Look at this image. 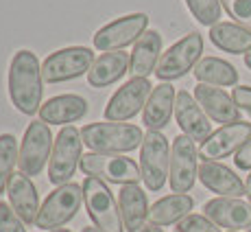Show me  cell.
<instances>
[{"label": "cell", "mask_w": 251, "mask_h": 232, "mask_svg": "<svg viewBox=\"0 0 251 232\" xmlns=\"http://www.w3.org/2000/svg\"><path fill=\"white\" fill-rule=\"evenodd\" d=\"M247 232H251V228H249V230H247Z\"/></svg>", "instance_id": "41"}, {"label": "cell", "mask_w": 251, "mask_h": 232, "mask_svg": "<svg viewBox=\"0 0 251 232\" xmlns=\"http://www.w3.org/2000/svg\"><path fill=\"white\" fill-rule=\"evenodd\" d=\"M234 164L240 171H251V140H247V145L234 156Z\"/></svg>", "instance_id": "34"}, {"label": "cell", "mask_w": 251, "mask_h": 232, "mask_svg": "<svg viewBox=\"0 0 251 232\" xmlns=\"http://www.w3.org/2000/svg\"><path fill=\"white\" fill-rule=\"evenodd\" d=\"M245 66H247V68L251 70V51L247 53V55H245Z\"/></svg>", "instance_id": "38"}, {"label": "cell", "mask_w": 251, "mask_h": 232, "mask_svg": "<svg viewBox=\"0 0 251 232\" xmlns=\"http://www.w3.org/2000/svg\"><path fill=\"white\" fill-rule=\"evenodd\" d=\"M177 230L179 232H221V228L210 221L205 215H199V212H190L188 217L177 224Z\"/></svg>", "instance_id": "31"}, {"label": "cell", "mask_w": 251, "mask_h": 232, "mask_svg": "<svg viewBox=\"0 0 251 232\" xmlns=\"http://www.w3.org/2000/svg\"><path fill=\"white\" fill-rule=\"evenodd\" d=\"M162 57V33L155 29H147L138 42L133 44L131 57H129V72L131 79H147L155 72Z\"/></svg>", "instance_id": "18"}, {"label": "cell", "mask_w": 251, "mask_h": 232, "mask_svg": "<svg viewBox=\"0 0 251 232\" xmlns=\"http://www.w3.org/2000/svg\"><path fill=\"white\" fill-rule=\"evenodd\" d=\"M94 59V53L88 46L59 48L42 61V77L46 84H61V81L76 79V77H83V72H90Z\"/></svg>", "instance_id": "10"}, {"label": "cell", "mask_w": 251, "mask_h": 232, "mask_svg": "<svg viewBox=\"0 0 251 232\" xmlns=\"http://www.w3.org/2000/svg\"><path fill=\"white\" fill-rule=\"evenodd\" d=\"M81 171L90 177L107 182V184H138L142 180V171L131 158L120 153H83L81 158Z\"/></svg>", "instance_id": "6"}, {"label": "cell", "mask_w": 251, "mask_h": 232, "mask_svg": "<svg viewBox=\"0 0 251 232\" xmlns=\"http://www.w3.org/2000/svg\"><path fill=\"white\" fill-rule=\"evenodd\" d=\"M18 149L16 136L13 134H0V195L7 193V186L13 177V167L18 164Z\"/></svg>", "instance_id": "28"}, {"label": "cell", "mask_w": 251, "mask_h": 232, "mask_svg": "<svg viewBox=\"0 0 251 232\" xmlns=\"http://www.w3.org/2000/svg\"><path fill=\"white\" fill-rule=\"evenodd\" d=\"M151 92H153V86L149 79H129L109 99L107 108H105V120H109V123H125V120L133 118L140 110H144Z\"/></svg>", "instance_id": "14"}, {"label": "cell", "mask_w": 251, "mask_h": 232, "mask_svg": "<svg viewBox=\"0 0 251 232\" xmlns=\"http://www.w3.org/2000/svg\"><path fill=\"white\" fill-rule=\"evenodd\" d=\"M199 177V149L186 134L177 136L171 147V169L168 182L173 193H188Z\"/></svg>", "instance_id": "11"}, {"label": "cell", "mask_w": 251, "mask_h": 232, "mask_svg": "<svg viewBox=\"0 0 251 232\" xmlns=\"http://www.w3.org/2000/svg\"><path fill=\"white\" fill-rule=\"evenodd\" d=\"M203 53V35L197 31L183 35L179 42H175L166 53H162L160 64L155 68V77L160 81H175L195 70V66L201 61Z\"/></svg>", "instance_id": "7"}, {"label": "cell", "mask_w": 251, "mask_h": 232, "mask_svg": "<svg viewBox=\"0 0 251 232\" xmlns=\"http://www.w3.org/2000/svg\"><path fill=\"white\" fill-rule=\"evenodd\" d=\"M221 4L236 24L251 31V0H221Z\"/></svg>", "instance_id": "30"}, {"label": "cell", "mask_w": 251, "mask_h": 232, "mask_svg": "<svg viewBox=\"0 0 251 232\" xmlns=\"http://www.w3.org/2000/svg\"><path fill=\"white\" fill-rule=\"evenodd\" d=\"M55 136L44 120H31L24 132L20 156H18V169L28 177H35L44 171L46 162L50 160Z\"/></svg>", "instance_id": "8"}, {"label": "cell", "mask_w": 251, "mask_h": 232, "mask_svg": "<svg viewBox=\"0 0 251 232\" xmlns=\"http://www.w3.org/2000/svg\"><path fill=\"white\" fill-rule=\"evenodd\" d=\"M203 215L227 232L251 228V202L238 197H214L203 204Z\"/></svg>", "instance_id": "15"}, {"label": "cell", "mask_w": 251, "mask_h": 232, "mask_svg": "<svg viewBox=\"0 0 251 232\" xmlns=\"http://www.w3.org/2000/svg\"><path fill=\"white\" fill-rule=\"evenodd\" d=\"M118 206L123 215V224L127 232H140L149 219V202L147 193L138 184H125L118 191Z\"/></svg>", "instance_id": "23"}, {"label": "cell", "mask_w": 251, "mask_h": 232, "mask_svg": "<svg viewBox=\"0 0 251 232\" xmlns=\"http://www.w3.org/2000/svg\"><path fill=\"white\" fill-rule=\"evenodd\" d=\"M149 16L147 13H129L118 20L105 24L94 33V48L103 53L123 51L125 46L136 44L138 37L147 31Z\"/></svg>", "instance_id": "12"}, {"label": "cell", "mask_w": 251, "mask_h": 232, "mask_svg": "<svg viewBox=\"0 0 251 232\" xmlns=\"http://www.w3.org/2000/svg\"><path fill=\"white\" fill-rule=\"evenodd\" d=\"M140 232H164V230L160 228V226H155V224H147Z\"/></svg>", "instance_id": "35"}, {"label": "cell", "mask_w": 251, "mask_h": 232, "mask_svg": "<svg viewBox=\"0 0 251 232\" xmlns=\"http://www.w3.org/2000/svg\"><path fill=\"white\" fill-rule=\"evenodd\" d=\"M50 232H72V230H68V228H57V230H50Z\"/></svg>", "instance_id": "39"}, {"label": "cell", "mask_w": 251, "mask_h": 232, "mask_svg": "<svg viewBox=\"0 0 251 232\" xmlns=\"http://www.w3.org/2000/svg\"><path fill=\"white\" fill-rule=\"evenodd\" d=\"M175 232H179V230H175Z\"/></svg>", "instance_id": "42"}, {"label": "cell", "mask_w": 251, "mask_h": 232, "mask_svg": "<svg viewBox=\"0 0 251 232\" xmlns=\"http://www.w3.org/2000/svg\"><path fill=\"white\" fill-rule=\"evenodd\" d=\"M0 232H26L24 221L7 202H0Z\"/></svg>", "instance_id": "32"}, {"label": "cell", "mask_w": 251, "mask_h": 232, "mask_svg": "<svg viewBox=\"0 0 251 232\" xmlns=\"http://www.w3.org/2000/svg\"><path fill=\"white\" fill-rule=\"evenodd\" d=\"M81 151H83V138L81 129L75 125H66L55 138L50 160H48V182L55 186L68 184V180L75 175L76 167H81Z\"/></svg>", "instance_id": "4"}, {"label": "cell", "mask_w": 251, "mask_h": 232, "mask_svg": "<svg viewBox=\"0 0 251 232\" xmlns=\"http://www.w3.org/2000/svg\"><path fill=\"white\" fill-rule=\"evenodd\" d=\"M247 140H251V123L247 120L221 125L199 147V158L201 162H219L231 153L236 156L247 145Z\"/></svg>", "instance_id": "13"}, {"label": "cell", "mask_w": 251, "mask_h": 232, "mask_svg": "<svg viewBox=\"0 0 251 232\" xmlns=\"http://www.w3.org/2000/svg\"><path fill=\"white\" fill-rule=\"evenodd\" d=\"M129 53L123 51H112L103 53L94 59L92 68L88 72V81L94 88H107V86L116 84L129 72Z\"/></svg>", "instance_id": "24"}, {"label": "cell", "mask_w": 251, "mask_h": 232, "mask_svg": "<svg viewBox=\"0 0 251 232\" xmlns=\"http://www.w3.org/2000/svg\"><path fill=\"white\" fill-rule=\"evenodd\" d=\"M245 188H247V195H251V171L247 175V182H245Z\"/></svg>", "instance_id": "36"}, {"label": "cell", "mask_w": 251, "mask_h": 232, "mask_svg": "<svg viewBox=\"0 0 251 232\" xmlns=\"http://www.w3.org/2000/svg\"><path fill=\"white\" fill-rule=\"evenodd\" d=\"M7 195L9 206L18 212V217L24 224H35L37 215H40V195H37V188L31 182V177L24 175L22 171L13 173L7 186Z\"/></svg>", "instance_id": "20"}, {"label": "cell", "mask_w": 251, "mask_h": 232, "mask_svg": "<svg viewBox=\"0 0 251 232\" xmlns=\"http://www.w3.org/2000/svg\"><path fill=\"white\" fill-rule=\"evenodd\" d=\"M171 169V145L162 132L144 134L140 147V171L149 191H162Z\"/></svg>", "instance_id": "9"}, {"label": "cell", "mask_w": 251, "mask_h": 232, "mask_svg": "<svg viewBox=\"0 0 251 232\" xmlns=\"http://www.w3.org/2000/svg\"><path fill=\"white\" fill-rule=\"evenodd\" d=\"M195 208V200L188 193H175V195H166L162 200H157L149 210V224L155 226H171L179 224L183 217L190 215V210Z\"/></svg>", "instance_id": "25"}, {"label": "cell", "mask_w": 251, "mask_h": 232, "mask_svg": "<svg viewBox=\"0 0 251 232\" xmlns=\"http://www.w3.org/2000/svg\"><path fill=\"white\" fill-rule=\"evenodd\" d=\"M192 75L197 77L199 84L216 86V88H227V86L238 84V70L221 57H201Z\"/></svg>", "instance_id": "27"}, {"label": "cell", "mask_w": 251, "mask_h": 232, "mask_svg": "<svg viewBox=\"0 0 251 232\" xmlns=\"http://www.w3.org/2000/svg\"><path fill=\"white\" fill-rule=\"evenodd\" d=\"M175 120L181 132L195 143L203 145L212 136V123L197 99L188 90H179L175 99Z\"/></svg>", "instance_id": "16"}, {"label": "cell", "mask_w": 251, "mask_h": 232, "mask_svg": "<svg viewBox=\"0 0 251 232\" xmlns=\"http://www.w3.org/2000/svg\"><path fill=\"white\" fill-rule=\"evenodd\" d=\"M83 204V186L76 182L57 186L55 191L44 200L40 206V215H37L35 226L42 230H57L66 226L68 221L75 219Z\"/></svg>", "instance_id": "5"}, {"label": "cell", "mask_w": 251, "mask_h": 232, "mask_svg": "<svg viewBox=\"0 0 251 232\" xmlns=\"http://www.w3.org/2000/svg\"><path fill=\"white\" fill-rule=\"evenodd\" d=\"M81 232H100V230L96 228V226H83V230Z\"/></svg>", "instance_id": "37"}, {"label": "cell", "mask_w": 251, "mask_h": 232, "mask_svg": "<svg viewBox=\"0 0 251 232\" xmlns=\"http://www.w3.org/2000/svg\"><path fill=\"white\" fill-rule=\"evenodd\" d=\"M199 180L205 188H210L219 197H238V200H243V195H247L245 182L229 167H225L221 162H201Z\"/></svg>", "instance_id": "21"}, {"label": "cell", "mask_w": 251, "mask_h": 232, "mask_svg": "<svg viewBox=\"0 0 251 232\" xmlns=\"http://www.w3.org/2000/svg\"><path fill=\"white\" fill-rule=\"evenodd\" d=\"M90 105L79 94H59L48 99L40 108V120L48 125H70L88 114Z\"/></svg>", "instance_id": "22"}, {"label": "cell", "mask_w": 251, "mask_h": 232, "mask_svg": "<svg viewBox=\"0 0 251 232\" xmlns=\"http://www.w3.org/2000/svg\"><path fill=\"white\" fill-rule=\"evenodd\" d=\"M175 88L166 81H162L160 86L153 88V92L142 110V123L149 132H162L171 123V116L175 114Z\"/></svg>", "instance_id": "19"}, {"label": "cell", "mask_w": 251, "mask_h": 232, "mask_svg": "<svg viewBox=\"0 0 251 232\" xmlns=\"http://www.w3.org/2000/svg\"><path fill=\"white\" fill-rule=\"evenodd\" d=\"M83 204L88 208L90 219L100 232H125L120 206L114 193L109 191L107 182L99 177H85L83 180Z\"/></svg>", "instance_id": "3"}, {"label": "cell", "mask_w": 251, "mask_h": 232, "mask_svg": "<svg viewBox=\"0 0 251 232\" xmlns=\"http://www.w3.org/2000/svg\"><path fill=\"white\" fill-rule=\"evenodd\" d=\"M231 96H234L236 105L251 116V86H236Z\"/></svg>", "instance_id": "33"}, {"label": "cell", "mask_w": 251, "mask_h": 232, "mask_svg": "<svg viewBox=\"0 0 251 232\" xmlns=\"http://www.w3.org/2000/svg\"><path fill=\"white\" fill-rule=\"evenodd\" d=\"M81 138L94 153H127L142 147L144 134L131 123H90L81 129Z\"/></svg>", "instance_id": "2"}, {"label": "cell", "mask_w": 251, "mask_h": 232, "mask_svg": "<svg viewBox=\"0 0 251 232\" xmlns=\"http://www.w3.org/2000/svg\"><path fill=\"white\" fill-rule=\"evenodd\" d=\"M44 77L37 55L28 48H22L13 55L9 66V99L18 112L33 116L42 108Z\"/></svg>", "instance_id": "1"}, {"label": "cell", "mask_w": 251, "mask_h": 232, "mask_svg": "<svg viewBox=\"0 0 251 232\" xmlns=\"http://www.w3.org/2000/svg\"><path fill=\"white\" fill-rule=\"evenodd\" d=\"M249 202H251V195H249Z\"/></svg>", "instance_id": "40"}, {"label": "cell", "mask_w": 251, "mask_h": 232, "mask_svg": "<svg viewBox=\"0 0 251 232\" xmlns=\"http://www.w3.org/2000/svg\"><path fill=\"white\" fill-rule=\"evenodd\" d=\"M192 96H195L197 103L203 108L207 118L214 120V123L229 125V123H238L240 120V108L236 105L234 96H229L223 88L207 86V84H197Z\"/></svg>", "instance_id": "17"}, {"label": "cell", "mask_w": 251, "mask_h": 232, "mask_svg": "<svg viewBox=\"0 0 251 232\" xmlns=\"http://www.w3.org/2000/svg\"><path fill=\"white\" fill-rule=\"evenodd\" d=\"M190 13L203 27H214L221 22V0H186Z\"/></svg>", "instance_id": "29"}, {"label": "cell", "mask_w": 251, "mask_h": 232, "mask_svg": "<svg viewBox=\"0 0 251 232\" xmlns=\"http://www.w3.org/2000/svg\"><path fill=\"white\" fill-rule=\"evenodd\" d=\"M210 42L225 53L247 55L251 51V31L236 22H219L210 27Z\"/></svg>", "instance_id": "26"}]
</instances>
